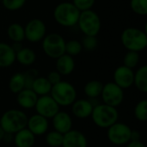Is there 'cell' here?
<instances>
[{
  "label": "cell",
  "mask_w": 147,
  "mask_h": 147,
  "mask_svg": "<svg viewBox=\"0 0 147 147\" xmlns=\"http://www.w3.org/2000/svg\"><path fill=\"white\" fill-rule=\"evenodd\" d=\"M121 41L127 51L141 52L147 47V33L138 28H127L121 34Z\"/></svg>",
  "instance_id": "obj_1"
},
{
  "label": "cell",
  "mask_w": 147,
  "mask_h": 147,
  "mask_svg": "<svg viewBox=\"0 0 147 147\" xmlns=\"http://www.w3.org/2000/svg\"><path fill=\"white\" fill-rule=\"evenodd\" d=\"M27 115L20 109H9L5 111L0 118V127L6 134H15L25 128L28 122Z\"/></svg>",
  "instance_id": "obj_2"
},
{
  "label": "cell",
  "mask_w": 147,
  "mask_h": 147,
  "mask_svg": "<svg viewBox=\"0 0 147 147\" xmlns=\"http://www.w3.org/2000/svg\"><path fill=\"white\" fill-rule=\"evenodd\" d=\"M90 117L94 124L103 129H108L119 120V112L117 108L104 104L98 103L93 108Z\"/></svg>",
  "instance_id": "obj_3"
},
{
  "label": "cell",
  "mask_w": 147,
  "mask_h": 147,
  "mask_svg": "<svg viewBox=\"0 0 147 147\" xmlns=\"http://www.w3.org/2000/svg\"><path fill=\"white\" fill-rule=\"evenodd\" d=\"M80 11L71 2H62L53 9V18L56 23L65 28H71L77 25Z\"/></svg>",
  "instance_id": "obj_4"
},
{
  "label": "cell",
  "mask_w": 147,
  "mask_h": 147,
  "mask_svg": "<svg viewBox=\"0 0 147 147\" xmlns=\"http://www.w3.org/2000/svg\"><path fill=\"white\" fill-rule=\"evenodd\" d=\"M49 95L59 107L71 106L77 99V90L73 84L63 80L52 86Z\"/></svg>",
  "instance_id": "obj_5"
},
{
  "label": "cell",
  "mask_w": 147,
  "mask_h": 147,
  "mask_svg": "<svg viewBox=\"0 0 147 147\" xmlns=\"http://www.w3.org/2000/svg\"><path fill=\"white\" fill-rule=\"evenodd\" d=\"M78 28L84 35L97 36L101 30L102 21L99 15L93 9L81 11L78 21Z\"/></svg>",
  "instance_id": "obj_6"
},
{
  "label": "cell",
  "mask_w": 147,
  "mask_h": 147,
  "mask_svg": "<svg viewBox=\"0 0 147 147\" xmlns=\"http://www.w3.org/2000/svg\"><path fill=\"white\" fill-rule=\"evenodd\" d=\"M44 53L51 59H58L65 53V40L58 33L47 34L41 40Z\"/></svg>",
  "instance_id": "obj_7"
},
{
  "label": "cell",
  "mask_w": 147,
  "mask_h": 147,
  "mask_svg": "<svg viewBox=\"0 0 147 147\" xmlns=\"http://www.w3.org/2000/svg\"><path fill=\"white\" fill-rule=\"evenodd\" d=\"M132 128L122 122H115L108 128V140L115 146H124L131 140Z\"/></svg>",
  "instance_id": "obj_8"
},
{
  "label": "cell",
  "mask_w": 147,
  "mask_h": 147,
  "mask_svg": "<svg viewBox=\"0 0 147 147\" xmlns=\"http://www.w3.org/2000/svg\"><path fill=\"white\" fill-rule=\"evenodd\" d=\"M101 97L102 103L117 108L124 100V90L114 82H109L103 84Z\"/></svg>",
  "instance_id": "obj_9"
},
{
  "label": "cell",
  "mask_w": 147,
  "mask_h": 147,
  "mask_svg": "<svg viewBox=\"0 0 147 147\" xmlns=\"http://www.w3.org/2000/svg\"><path fill=\"white\" fill-rule=\"evenodd\" d=\"M25 40L31 43H37L43 40L47 34V26L45 22L39 18L29 20L24 26Z\"/></svg>",
  "instance_id": "obj_10"
},
{
  "label": "cell",
  "mask_w": 147,
  "mask_h": 147,
  "mask_svg": "<svg viewBox=\"0 0 147 147\" xmlns=\"http://www.w3.org/2000/svg\"><path fill=\"white\" fill-rule=\"evenodd\" d=\"M34 109L38 115L47 119H52L59 111V106L50 95L38 96Z\"/></svg>",
  "instance_id": "obj_11"
},
{
  "label": "cell",
  "mask_w": 147,
  "mask_h": 147,
  "mask_svg": "<svg viewBox=\"0 0 147 147\" xmlns=\"http://www.w3.org/2000/svg\"><path fill=\"white\" fill-rule=\"evenodd\" d=\"M114 83L122 90L129 89L134 85V71L125 65L118 66L114 71Z\"/></svg>",
  "instance_id": "obj_12"
},
{
  "label": "cell",
  "mask_w": 147,
  "mask_h": 147,
  "mask_svg": "<svg viewBox=\"0 0 147 147\" xmlns=\"http://www.w3.org/2000/svg\"><path fill=\"white\" fill-rule=\"evenodd\" d=\"M35 137L36 136H42L47 133L49 127L48 119L45 118L44 116L35 114L28 118L27 127H26Z\"/></svg>",
  "instance_id": "obj_13"
},
{
  "label": "cell",
  "mask_w": 147,
  "mask_h": 147,
  "mask_svg": "<svg viewBox=\"0 0 147 147\" xmlns=\"http://www.w3.org/2000/svg\"><path fill=\"white\" fill-rule=\"evenodd\" d=\"M61 147H88V140L84 134L71 129L64 134Z\"/></svg>",
  "instance_id": "obj_14"
},
{
  "label": "cell",
  "mask_w": 147,
  "mask_h": 147,
  "mask_svg": "<svg viewBox=\"0 0 147 147\" xmlns=\"http://www.w3.org/2000/svg\"><path fill=\"white\" fill-rule=\"evenodd\" d=\"M52 120L53 129L62 134H65L72 129V119L67 112L59 110Z\"/></svg>",
  "instance_id": "obj_15"
},
{
  "label": "cell",
  "mask_w": 147,
  "mask_h": 147,
  "mask_svg": "<svg viewBox=\"0 0 147 147\" xmlns=\"http://www.w3.org/2000/svg\"><path fill=\"white\" fill-rule=\"evenodd\" d=\"M71 106L73 115L78 119H86L90 117L94 108L89 99H76Z\"/></svg>",
  "instance_id": "obj_16"
},
{
  "label": "cell",
  "mask_w": 147,
  "mask_h": 147,
  "mask_svg": "<svg viewBox=\"0 0 147 147\" xmlns=\"http://www.w3.org/2000/svg\"><path fill=\"white\" fill-rule=\"evenodd\" d=\"M37 99L38 96L34 92L32 89L24 88L22 90L16 94V102L23 109H34Z\"/></svg>",
  "instance_id": "obj_17"
},
{
  "label": "cell",
  "mask_w": 147,
  "mask_h": 147,
  "mask_svg": "<svg viewBox=\"0 0 147 147\" xmlns=\"http://www.w3.org/2000/svg\"><path fill=\"white\" fill-rule=\"evenodd\" d=\"M75 60L71 55L64 53L55 62V69L61 76H68L71 74L75 69Z\"/></svg>",
  "instance_id": "obj_18"
},
{
  "label": "cell",
  "mask_w": 147,
  "mask_h": 147,
  "mask_svg": "<svg viewBox=\"0 0 147 147\" xmlns=\"http://www.w3.org/2000/svg\"><path fill=\"white\" fill-rule=\"evenodd\" d=\"M16 62V52L11 45L0 41V68H8Z\"/></svg>",
  "instance_id": "obj_19"
},
{
  "label": "cell",
  "mask_w": 147,
  "mask_h": 147,
  "mask_svg": "<svg viewBox=\"0 0 147 147\" xmlns=\"http://www.w3.org/2000/svg\"><path fill=\"white\" fill-rule=\"evenodd\" d=\"M13 142L16 147H33L35 143V136L25 127L13 135Z\"/></svg>",
  "instance_id": "obj_20"
},
{
  "label": "cell",
  "mask_w": 147,
  "mask_h": 147,
  "mask_svg": "<svg viewBox=\"0 0 147 147\" xmlns=\"http://www.w3.org/2000/svg\"><path fill=\"white\" fill-rule=\"evenodd\" d=\"M16 60L22 65L30 66L36 60V53L33 49L22 47L16 53Z\"/></svg>",
  "instance_id": "obj_21"
},
{
  "label": "cell",
  "mask_w": 147,
  "mask_h": 147,
  "mask_svg": "<svg viewBox=\"0 0 147 147\" xmlns=\"http://www.w3.org/2000/svg\"><path fill=\"white\" fill-rule=\"evenodd\" d=\"M52 86L53 85L49 83L47 78L38 76L33 82L31 89L38 96H41L49 95L52 90Z\"/></svg>",
  "instance_id": "obj_22"
},
{
  "label": "cell",
  "mask_w": 147,
  "mask_h": 147,
  "mask_svg": "<svg viewBox=\"0 0 147 147\" xmlns=\"http://www.w3.org/2000/svg\"><path fill=\"white\" fill-rule=\"evenodd\" d=\"M134 84L136 89L142 92H147V65L140 66L135 72L134 78Z\"/></svg>",
  "instance_id": "obj_23"
},
{
  "label": "cell",
  "mask_w": 147,
  "mask_h": 147,
  "mask_svg": "<svg viewBox=\"0 0 147 147\" xmlns=\"http://www.w3.org/2000/svg\"><path fill=\"white\" fill-rule=\"evenodd\" d=\"M103 84L99 80H90L84 87V92L89 99H96L101 96Z\"/></svg>",
  "instance_id": "obj_24"
},
{
  "label": "cell",
  "mask_w": 147,
  "mask_h": 147,
  "mask_svg": "<svg viewBox=\"0 0 147 147\" xmlns=\"http://www.w3.org/2000/svg\"><path fill=\"white\" fill-rule=\"evenodd\" d=\"M7 36L13 42H22L25 40L24 27L17 22H13L7 28Z\"/></svg>",
  "instance_id": "obj_25"
},
{
  "label": "cell",
  "mask_w": 147,
  "mask_h": 147,
  "mask_svg": "<svg viewBox=\"0 0 147 147\" xmlns=\"http://www.w3.org/2000/svg\"><path fill=\"white\" fill-rule=\"evenodd\" d=\"M9 90L13 94H17L21 90L25 88V79L22 72H16L14 73L8 83Z\"/></svg>",
  "instance_id": "obj_26"
},
{
  "label": "cell",
  "mask_w": 147,
  "mask_h": 147,
  "mask_svg": "<svg viewBox=\"0 0 147 147\" xmlns=\"http://www.w3.org/2000/svg\"><path fill=\"white\" fill-rule=\"evenodd\" d=\"M64 134L53 130L48 133H46L45 140L47 146L51 147H61L63 142Z\"/></svg>",
  "instance_id": "obj_27"
},
{
  "label": "cell",
  "mask_w": 147,
  "mask_h": 147,
  "mask_svg": "<svg viewBox=\"0 0 147 147\" xmlns=\"http://www.w3.org/2000/svg\"><path fill=\"white\" fill-rule=\"evenodd\" d=\"M140 59V57L138 52L127 51V53L125 54L123 58V65L134 70V68H135L138 65Z\"/></svg>",
  "instance_id": "obj_28"
},
{
  "label": "cell",
  "mask_w": 147,
  "mask_h": 147,
  "mask_svg": "<svg viewBox=\"0 0 147 147\" xmlns=\"http://www.w3.org/2000/svg\"><path fill=\"white\" fill-rule=\"evenodd\" d=\"M134 116L141 122L147 121V101L146 99L140 101L134 108Z\"/></svg>",
  "instance_id": "obj_29"
},
{
  "label": "cell",
  "mask_w": 147,
  "mask_h": 147,
  "mask_svg": "<svg viewBox=\"0 0 147 147\" xmlns=\"http://www.w3.org/2000/svg\"><path fill=\"white\" fill-rule=\"evenodd\" d=\"M83 50L81 41L78 40H70L65 41V53L72 57L78 55Z\"/></svg>",
  "instance_id": "obj_30"
},
{
  "label": "cell",
  "mask_w": 147,
  "mask_h": 147,
  "mask_svg": "<svg viewBox=\"0 0 147 147\" xmlns=\"http://www.w3.org/2000/svg\"><path fill=\"white\" fill-rule=\"evenodd\" d=\"M130 8L135 14L146 16L147 15V0H130Z\"/></svg>",
  "instance_id": "obj_31"
},
{
  "label": "cell",
  "mask_w": 147,
  "mask_h": 147,
  "mask_svg": "<svg viewBox=\"0 0 147 147\" xmlns=\"http://www.w3.org/2000/svg\"><path fill=\"white\" fill-rule=\"evenodd\" d=\"M27 0H1L4 9L9 11H16L21 9L26 3Z\"/></svg>",
  "instance_id": "obj_32"
},
{
  "label": "cell",
  "mask_w": 147,
  "mask_h": 147,
  "mask_svg": "<svg viewBox=\"0 0 147 147\" xmlns=\"http://www.w3.org/2000/svg\"><path fill=\"white\" fill-rule=\"evenodd\" d=\"M83 49L86 51H93L96 48L98 41L96 36H90V35H84L81 41Z\"/></svg>",
  "instance_id": "obj_33"
},
{
  "label": "cell",
  "mask_w": 147,
  "mask_h": 147,
  "mask_svg": "<svg viewBox=\"0 0 147 147\" xmlns=\"http://www.w3.org/2000/svg\"><path fill=\"white\" fill-rule=\"evenodd\" d=\"M71 3L81 12L84 10L92 9V7L94 6L96 0H72Z\"/></svg>",
  "instance_id": "obj_34"
},
{
  "label": "cell",
  "mask_w": 147,
  "mask_h": 147,
  "mask_svg": "<svg viewBox=\"0 0 147 147\" xmlns=\"http://www.w3.org/2000/svg\"><path fill=\"white\" fill-rule=\"evenodd\" d=\"M24 79H25V88L31 89L32 84L34 81V79L38 77V71L35 69H29L23 72Z\"/></svg>",
  "instance_id": "obj_35"
},
{
  "label": "cell",
  "mask_w": 147,
  "mask_h": 147,
  "mask_svg": "<svg viewBox=\"0 0 147 147\" xmlns=\"http://www.w3.org/2000/svg\"><path fill=\"white\" fill-rule=\"evenodd\" d=\"M61 75L55 70V71H50L48 74H47V80L49 81V83L52 84V85H54L58 83H59L62 79H61Z\"/></svg>",
  "instance_id": "obj_36"
},
{
  "label": "cell",
  "mask_w": 147,
  "mask_h": 147,
  "mask_svg": "<svg viewBox=\"0 0 147 147\" xmlns=\"http://www.w3.org/2000/svg\"><path fill=\"white\" fill-rule=\"evenodd\" d=\"M127 147H146V146L140 140H131L127 144Z\"/></svg>",
  "instance_id": "obj_37"
},
{
  "label": "cell",
  "mask_w": 147,
  "mask_h": 147,
  "mask_svg": "<svg viewBox=\"0 0 147 147\" xmlns=\"http://www.w3.org/2000/svg\"><path fill=\"white\" fill-rule=\"evenodd\" d=\"M131 140H140V132H138L137 130H133L132 129Z\"/></svg>",
  "instance_id": "obj_38"
},
{
  "label": "cell",
  "mask_w": 147,
  "mask_h": 147,
  "mask_svg": "<svg viewBox=\"0 0 147 147\" xmlns=\"http://www.w3.org/2000/svg\"><path fill=\"white\" fill-rule=\"evenodd\" d=\"M11 47L14 49V51L16 52H16H18L22 47V42H13V44L11 45Z\"/></svg>",
  "instance_id": "obj_39"
},
{
  "label": "cell",
  "mask_w": 147,
  "mask_h": 147,
  "mask_svg": "<svg viewBox=\"0 0 147 147\" xmlns=\"http://www.w3.org/2000/svg\"><path fill=\"white\" fill-rule=\"evenodd\" d=\"M5 132L3 131V129L0 127V141H2V140H3V138H4V136H5Z\"/></svg>",
  "instance_id": "obj_40"
},
{
  "label": "cell",
  "mask_w": 147,
  "mask_h": 147,
  "mask_svg": "<svg viewBox=\"0 0 147 147\" xmlns=\"http://www.w3.org/2000/svg\"><path fill=\"white\" fill-rule=\"evenodd\" d=\"M0 1H1V0H0Z\"/></svg>",
  "instance_id": "obj_41"
}]
</instances>
